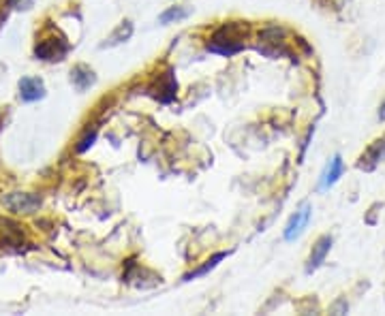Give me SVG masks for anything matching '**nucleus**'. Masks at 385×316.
Returning a JSON list of instances; mask_svg holds the SVG:
<instances>
[{
	"mask_svg": "<svg viewBox=\"0 0 385 316\" xmlns=\"http://www.w3.org/2000/svg\"><path fill=\"white\" fill-rule=\"evenodd\" d=\"M193 15V9L187 7V5H178V7H169L165 9L161 15H159V24L161 26H169V24H178V22H184Z\"/></svg>",
	"mask_w": 385,
	"mask_h": 316,
	"instance_id": "nucleus-11",
	"label": "nucleus"
},
{
	"mask_svg": "<svg viewBox=\"0 0 385 316\" xmlns=\"http://www.w3.org/2000/svg\"><path fill=\"white\" fill-rule=\"evenodd\" d=\"M133 22H129V20H124L110 37H108V41L103 43V47H116V45H122V43H126L131 37H133Z\"/></svg>",
	"mask_w": 385,
	"mask_h": 316,
	"instance_id": "nucleus-12",
	"label": "nucleus"
},
{
	"mask_svg": "<svg viewBox=\"0 0 385 316\" xmlns=\"http://www.w3.org/2000/svg\"><path fill=\"white\" fill-rule=\"evenodd\" d=\"M379 120L385 122V100L381 103V107H379Z\"/></svg>",
	"mask_w": 385,
	"mask_h": 316,
	"instance_id": "nucleus-17",
	"label": "nucleus"
},
{
	"mask_svg": "<svg viewBox=\"0 0 385 316\" xmlns=\"http://www.w3.org/2000/svg\"><path fill=\"white\" fill-rule=\"evenodd\" d=\"M17 88H20V98L24 103H37V100L45 98V94H48L41 77H22Z\"/></svg>",
	"mask_w": 385,
	"mask_h": 316,
	"instance_id": "nucleus-8",
	"label": "nucleus"
},
{
	"mask_svg": "<svg viewBox=\"0 0 385 316\" xmlns=\"http://www.w3.org/2000/svg\"><path fill=\"white\" fill-rule=\"evenodd\" d=\"M310 218H312V205H310L308 201L300 203V207L291 214V218H289L287 225H285V231H283L285 241H296V239H300V237L304 235V231H306Z\"/></svg>",
	"mask_w": 385,
	"mask_h": 316,
	"instance_id": "nucleus-2",
	"label": "nucleus"
},
{
	"mask_svg": "<svg viewBox=\"0 0 385 316\" xmlns=\"http://www.w3.org/2000/svg\"><path fill=\"white\" fill-rule=\"evenodd\" d=\"M94 142H96V128H92V130H88L80 142H78V146H75V152L78 154H84V152H88L92 146H94Z\"/></svg>",
	"mask_w": 385,
	"mask_h": 316,
	"instance_id": "nucleus-14",
	"label": "nucleus"
},
{
	"mask_svg": "<svg viewBox=\"0 0 385 316\" xmlns=\"http://www.w3.org/2000/svg\"><path fill=\"white\" fill-rule=\"evenodd\" d=\"M247 26L242 22H233V24H225L223 28H219L212 39L208 41L205 50L210 54H219V56H225V58H231L235 54H240L244 47V34H247Z\"/></svg>",
	"mask_w": 385,
	"mask_h": 316,
	"instance_id": "nucleus-1",
	"label": "nucleus"
},
{
	"mask_svg": "<svg viewBox=\"0 0 385 316\" xmlns=\"http://www.w3.org/2000/svg\"><path fill=\"white\" fill-rule=\"evenodd\" d=\"M332 243H334L332 235H321L317 241H314L312 250H310V257L306 261V273L317 271L326 263V259H328V255L332 250Z\"/></svg>",
	"mask_w": 385,
	"mask_h": 316,
	"instance_id": "nucleus-7",
	"label": "nucleus"
},
{
	"mask_svg": "<svg viewBox=\"0 0 385 316\" xmlns=\"http://www.w3.org/2000/svg\"><path fill=\"white\" fill-rule=\"evenodd\" d=\"M229 257V253H217V255H212V257H210L201 267H197L195 271H189L182 280H184V283H191V280H195V278H201V276H205L208 271H212V269H217V265L223 261V259H227Z\"/></svg>",
	"mask_w": 385,
	"mask_h": 316,
	"instance_id": "nucleus-13",
	"label": "nucleus"
},
{
	"mask_svg": "<svg viewBox=\"0 0 385 316\" xmlns=\"http://www.w3.org/2000/svg\"><path fill=\"white\" fill-rule=\"evenodd\" d=\"M383 160H385V137H379V139H375V142L364 150V154L360 156L358 169L370 173V171H375Z\"/></svg>",
	"mask_w": 385,
	"mask_h": 316,
	"instance_id": "nucleus-6",
	"label": "nucleus"
},
{
	"mask_svg": "<svg viewBox=\"0 0 385 316\" xmlns=\"http://www.w3.org/2000/svg\"><path fill=\"white\" fill-rule=\"evenodd\" d=\"M68 43L64 37H50V39H43L34 45V58L37 60H43V62H60L64 60V56L68 54Z\"/></svg>",
	"mask_w": 385,
	"mask_h": 316,
	"instance_id": "nucleus-3",
	"label": "nucleus"
},
{
	"mask_svg": "<svg viewBox=\"0 0 385 316\" xmlns=\"http://www.w3.org/2000/svg\"><path fill=\"white\" fill-rule=\"evenodd\" d=\"M71 84L78 92H86L96 84V73L88 64H75L71 68Z\"/></svg>",
	"mask_w": 385,
	"mask_h": 316,
	"instance_id": "nucleus-10",
	"label": "nucleus"
},
{
	"mask_svg": "<svg viewBox=\"0 0 385 316\" xmlns=\"http://www.w3.org/2000/svg\"><path fill=\"white\" fill-rule=\"evenodd\" d=\"M347 310H349V303H347V299H342V297H340V299L330 308V312H332V314H347Z\"/></svg>",
	"mask_w": 385,
	"mask_h": 316,
	"instance_id": "nucleus-16",
	"label": "nucleus"
},
{
	"mask_svg": "<svg viewBox=\"0 0 385 316\" xmlns=\"http://www.w3.org/2000/svg\"><path fill=\"white\" fill-rule=\"evenodd\" d=\"M43 199L32 193H11L3 197V205L13 214H34L41 207Z\"/></svg>",
	"mask_w": 385,
	"mask_h": 316,
	"instance_id": "nucleus-4",
	"label": "nucleus"
},
{
	"mask_svg": "<svg viewBox=\"0 0 385 316\" xmlns=\"http://www.w3.org/2000/svg\"><path fill=\"white\" fill-rule=\"evenodd\" d=\"M342 173H344V163H342V156L340 154H334L332 160L328 163L324 175H321V180H319V190H330L340 178H342Z\"/></svg>",
	"mask_w": 385,
	"mask_h": 316,
	"instance_id": "nucleus-9",
	"label": "nucleus"
},
{
	"mask_svg": "<svg viewBox=\"0 0 385 316\" xmlns=\"http://www.w3.org/2000/svg\"><path fill=\"white\" fill-rule=\"evenodd\" d=\"M150 94L159 103H163V105H169V103L176 100V96H178V80H176V71H173L171 66L167 68L163 75H159V80L150 88Z\"/></svg>",
	"mask_w": 385,
	"mask_h": 316,
	"instance_id": "nucleus-5",
	"label": "nucleus"
},
{
	"mask_svg": "<svg viewBox=\"0 0 385 316\" xmlns=\"http://www.w3.org/2000/svg\"><path fill=\"white\" fill-rule=\"evenodd\" d=\"M7 3H9V7L15 9V11H28V9H32L34 0H7Z\"/></svg>",
	"mask_w": 385,
	"mask_h": 316,
	"instance_id": "nucleus-15",
	"label": "nucleus"
}]
</instances>
